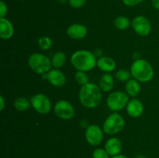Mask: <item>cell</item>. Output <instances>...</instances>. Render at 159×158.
<instances>
[{
    "label": "cell",
    "instance_id": "6da1fadb",
    "mask_svg": "<svg viewBox=\"0 0 159 158\" xmlns=\"http://www.w3.org/2000/svg\"><path fill=\"white\" fill-rule=\"evenodd\" d=\"M79 101L84 107L94 108L100 104L102 100V90L94 83H87L81 87L79 94Z\"/></svg>",
    "mask_w": 159,
    "mask_h": 158
},
{
    "label": "cell",
    "instance_id": "7a4b0ae2",
    "mask_svg": "<svg viewBox=\"0 0 159 158\" xmlns=\"http://www.w3.org/2000/svg\"><path fill=\"white\" fill-rule=\"evenodd\" d=\"M96 56L86 50H80L71 55V63L76 70L80 71H89L96 65Z\"/></svg>",
    "mask_w": 159,
    "mask_h": 158
},
{
    "label": "cell",
    "instance_id": "3957f363",
    "mask_svg": "<svg viewBox=\"0 0 159 158\" xmlns=\"http://www.w3.org/2000/svg\"><path fill=\"white\" fill-rule=\"evenodd\" d=\"M131 76L139 82L146 83L152 80L154 69L151 64L146 60L138 59L134 61L130 67Z\"/></svg>",
    "mask_w": 159,
    "mask_h": 158
},
{
    "label": "cell",
    "instance_id": "277c9868",
    "mask_svg": "<svg viewBox=\"0 0 159 158\" xmlns=\"http://www.w3.org/2000/svg\"><path fill=\"white\" fill-rule=\"evenodd\" d=\"M28 64L34 72L38 74H47L51 71V60L40 53H34L28 58Z\"/></svg>",
    "mask_w": 159,
    "mask_h": 158
},
{
    "label": "cell",
    "instance_id": "5b68a950",
    "mask_svg": "<svg viewBox=\"0 0 159 158\" xmlns=\"http://www.w3.org/2000/svg\"><path fill=\"white\" fill-rule=\"evenodd\" d=\"M125 126L124 119L118 113L115 112L110 115L104 121L102 130L108 135H114L120 133Z\"/></svg>",
    "mask_w": 159,
    "mask_h": 158
},
{
    "label": "cell",
    "instance_id": "8992f818",
    "mask_svg": "<svg viewBox=\"0 0 159 158\" xmlns=\"http://www.w3.org/2000/svg\"><path fill=\"white\" fill-rule=\"evenodd\" d=\"M129 102L128 94L122 91H116L110 93L107 99L108 108L113 112H118L127 106Z\"/></svg>",
    "mask_w": 159,
    "mask_h": 158
},
{
    "label": "cell",
    "instance_id": "52a82bcc",
    "mask_svg": "<svg viewBox=\"0 0 159 158\" xmlns=\"http://www.w3.org/2000/svg\"><path fill=\"white\" fill-rule=\"evenodd\" d=\"M30 102L34 110L40 114H47L51 109V100L48 96L41 93L33 96Z\"/></svg>",
    "mask_w": 159,
    "mask_h": 158
},
{
    "label": "cell",
    "instance_id": "ba28073f",
    "mask_svg": "<svg viewBox=\"0 0 159 158\" xmlns=\"http://www.w3.org/2000/svg\"><path fill=\"white\" fill-rule=\"evenodd\" d=\"M54 110L56 116L64 120H69L75 116L74 107L66 100L58 101L54 105Z\"/></svg>",
    "mask_w": 159,
    "mask_h": 158
},
{
    "label": "cell",
    "instance_id": "9c48e42d",
    "mask_svg": "<svg viewBox=\"0 0 159 158\" xmlns=\"http://www.w3.org/2000/svg\"><path fill=\"white\" fill-rule=\"evenodd\" d=\"M103 130L97 125H90L85 129V139L89 144L97 147L102 143L103 139Z\"/></svg>",
    "mask_w": 159,
    "mask_h": 158
},
{
    "label": "cell",
    "instance_id": "30bf717a",
    "mask_svg": "<svg viewBox=\"0 0 159 158\" xmlns=\"http://www.w3.org/2000/svg\"><path fill=\"white\" fill-rule=\"evenodd\" d=\"M131 26L134 32L141 37H146L148 35L152 29L150 21L143 15L135 17L132 21Z\"/></svg>",
    "mask_w": 159,
    "mask_h": 158
},
{
    "label": "cell",
    "instance_id": "8fae6325",
    "mask_svg": "<svg viewBox=\"0 0 159 158\" xmlns=\"http://www.w3.org/2000/svg\"><path fill=\"white\" fill-rule=\"evenodd\" d=\"M43 77L48 80L50 84L55 87H61L66 82V77L62 71L58 69L51 70L47 74H43Z\"/></svg>",
    "mask_w": 159,
    "mask_h": 158
},
{
    "label": "cell",
    "instance_id": "7c38bea8",
    "mask_svg": "<svg viewBox=\"0 0 159 158\" xmlns=\"http://www.w3.org/2000/svg\"><path fill=\"white\" fill-rule=\"evenodd\" d=\"M87 34V28L80 23L71 24L67 29V35L74 40H82L85 38Z\"/></svg>",
    "mask_w": 159,
    "mask_h": 158
},
{
    "label": "cell",
    "instance_id": "4fadbf2b",
    "mask_svg": "<svg viewBox=\"0 0 159 158\" xmlns=\"http://www.w3.org/2000/svg\"><path fill=\"white\" fill-rule=\"evenodd\" d=\"M127 112L130 117L138 118L142 115L144 112V105L139 99H132L129 100L127 103Z\"/></svg>",
    "mask_w": 159,
    "mask_h": 158
},
{
    "label": "cell",
    "instance_id": "5bb4252c",
    "mask_svg": "<svg viewBox=\"0 0 159 158\" xmlns=\"http://www.w3.org/2000/svg\"><path fill=\"white\" fill-rule=\"evenodd\" d=\"M122 147L123 146L120 139H119L116 137L110 138L106 142L105 144V150L110 154V156H112L120 154Z\"/></svg>",
    "mask_w": 159,
    "mask_h": 158
},
{
    "label": "cell",
    "instance_id": "9a60e30c",
    "mask_svg": "<svg viewBox=\"0 0 159 158\" xmlns=\"http://www.w3.org/2000/svg\"><path fill=\"white\" fill-rule=\"evenodd\" d=\"M14 28L12 23L6 18H0V37L9 40L13 36Z\"/></svg>",
    "mask_w": 159,
    "mask_h": 158
},
{
    "label": "cell",
    "instance_id": "2e32d148",
    "mask_svg": "<svg viewBox=\"0 0 159 158\" xmlns=\"http://www.w3.org/2000/svg\"><path fill=\"white\" fill-rule=\"evenodd\" d=\"M96 65L104 72H111L116 68V62L110 57H102L98 59Z\"/></svg>",
    "mask_w": 159,
    "mask_h": 158
},
{
    "label": "cell",
    "instance_id": "e0dca14e",
    "mask_svg": "<svg viewBox=\"0 0 159 158\" xmlns=\"http://www.w3.org/2000/svg\"><path fill=\"white\" fill-rule=\"evenodd\" d=\"M125 90L128 95L133 98L137 97L141 91V85H140L139 81L134 78L130 79L126 82Z\"/></svg>",
    "mask_w": 159,
    "mask_h": 158
},
{
    "label": "cell",
    "instance_id": "ac0fdd59",
    "mask_svg": "<svg viewBox=\"0 0 159 158\" xmlns=\"http://www.w3.org/2000/svg\"><path fill=\"white\" fill-rule=\"evenodd\" d=\"M114 85V79L110 74L106 73L101 77L99 80V88L102 91L109 92L111 91Z\"/></svg>",
    "mask_w": 159,
    "mask_h": 158
},
{
    "label": "cell",
    "instance_id": "d6986e66",
    "mask_svg": "<svg viewBox=\"0 0 159 158\" xmlns=\"http://www.w3.org/2000/svg\"><path fill=\"white\" fill-rule=\"evenodd\" d=\"M65 62H66V55H65V53L61 52V51L55 53L53 56L52 59H51L52 66L55 69H59V68H62Z\"/></svg>",
    "mask_w": 159,
    "mask_h": 158
},
{
    "label": "cell",
    "instance_id": "ffe728a7",
    "mask_svg": "<svg viewBox=\"0 0 159 158\" xmlns=\"http://www.w3.org/2000/svg\"><path fill=\"white\" fill-rule=\"evenodd\" d=\"M31 102L24 97H19L14 101V107L20 112L26 111L30 106Z\"/></svg>",
    "mask_w": 159,
    "mask_h": 158
},
{
    "label": "cell",
    "instance_id": "44dd1931",
    "mask_svg": "<svg viewBox=\"0 0 159 158\" xmlns=\"http://www.w3.org/2000/svg\"><path fill=\"white\" fill-rule=\"evenodd\" d=\"M130 21L127 17L120 15L114 20V26L120 30H124L130 26Z\"/></svg>",
    "mask_w": 159,
    "mask_h": 158
},
{
    "label": "cell",
    "instance_id": "7402d4cb",
    "mask_svg": "<svg viewBox=\"0 0 159 158\" xmlns=\"http://www.w3.org/2000/svg\"><path fill=\"white\" fill-rule=\"evenodd\" d=\"M130 75H131L130 71L125 69H120L115 73V77H116V78L117 80H119L120 81L122 82H127V81L130 80Z\"/></svg>",
    "mask_w": 159,
    "mask_h": 158
},
{
    "label": "cell",
    "instance_id": "603a6c76",
    "mask_svg": "<svg viewBox=\"0 0 159 158\" xmlns=\"http://www.w3.org/2000/svg\"><path fill=\"white\" fill-rule=\"evenodd\" d=\"M38 46H40V48L43 50H49L50 48L52 46L53 42L51 40V38H49L48 37H41L39 38L38 40Z\"/></svg>",
    "mask_w": 159,
    "mask_h": 158
},
{
    "label": "cell",
    "instance_id": "cb8c5ba5",
    "mask_svg": "<svg viewBox=\"0 0 159 158\" xmlns=\"http://www.w3.org/2000/svg\"><path fill=\"white\" fill-rule=\"evenodd\" d=\"M75 79L76 82L82 86L89 83V77L84 71H78L75 75Z\"/></svg>",
    "mask_w": 159,
    "mask_h": 158
},
{
    "label": "cell",
    "instance_id": "d4e9b609",
    "mask_svg": "<svg viewBox=\"0 0 159 158\" xmlns=\"http://www.w3.org/2000/svg\"><path fill=\"white\" fill-rule=\"evenodd\" d=\"M93 158H110V154L107 153L105 149L97 148L93 151Z\"/></svg>",
    "mask_w": 159,
    "mask_h": 158
},
{
    "label": "cell",
    "instance_id": "484cf974",
    "mask_svg": "<svg viewBox=\"0 0 159 158\" xmlns=\"http://www.w3.org/2000/svg\"><path fill=\"white\" fill-rule=\"evenodd\" d=\"M69 5L74 9H79L84 6L86 0H68Z\"/></svg>",
    "mask_w": 159,
    "mask_h": 158
},
{
    "label": "cell",
    "instance_id": "4316f807",
    "mask_svg": "<svg viewBox=\"0 0 159 158\" xmlns=\"http://www.w3.org/2000/svg\"><path fill=\"white\" fill-rule=\"evenodd\" d=\"M7 5L3 1H1V2H0V17L1 18H5V15L7 13Z\"/></svg>",
    "mask_w": 159,
    "mask_h": 158
},
{
    "label": "cell",
    "instance_id": "83f0119b",
    "mask_svg": "<svg viewBox=\"0 0 159 158\" xmlns=\"http://www.w3.org/2000/svg\"><path fill=\"white\" fill-rule=\"evenodd\" d=\"M124 4L127 6H135L139 5L143 2V0H122Z\"/></svg>",
    "mask_w": 159,
    "mask_h": 158
},
{
    "label": "cell",
    "instance_id": "f1b7e54d",
    "mask_svg": "<svg viewBox=\"0 0 159 158\" xmlns=\"http://www.w3.org/2000/svg\"><path fill=\"white\" fill-rule=\"evenodd\" d=\"M152 3L155 9L159 10V0H152Z\"/></svg>",
    "mask_w": 159,
    "mask_h": 158
},
{
    "label": "cell",
    "instance_id": "f546056e",
    "mask_svg": "<svg viewBox=\"0 0 159 158\" xmlns=\"http://www.w3.org/2000/svg\"><path fill=\"white\" fill-rule=\"evenodd\" d=\"M0 101H1V105H0V109L1 111H2L3 108L5 107V100H4V97L2 95L0 96Z\"/></svg>",
    "mask_w": 159,
    "mask_h": 158
},
{
    "label": "cell",
    "instance_id": "4dcf8cb0",
    "mask_svg": "<svg viewBox=\"0 0 159 158\" xmlns=\"http://www.w3.org/2000/svg\"><path fill=\"white\" fill-rule=\"evenodd\" d=\"M112 158H128V157H127V156H125V155L118 154V155H116V156H112Z\"/></svg>",
    "mask_w": 159,
    "mask_h": 158
},
{
    "label": "cell",
    "instance_id": "1f68e13d",
    "mask_svg": "<svg viewBox=\"0 0 159 158\" xmlns=\"http://www.w3.org/2000/svg\"><path fill=\"white\" fill-rule=\"evenodd\" d=\"M135 158H146V157L145 156H142V155H138V156H137Z\"/></svg>",
    "mask_w": 159,
    "mask_h": 158
}]
</instances>
